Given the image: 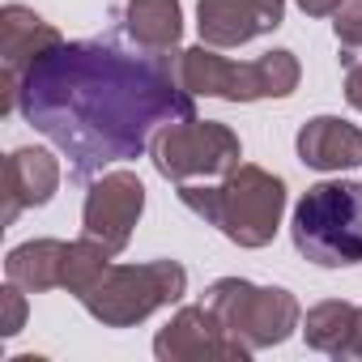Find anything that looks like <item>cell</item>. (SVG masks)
I'll use <instances>...</instances> for the list:
<instances>
[{
    "label": "cell",
    "mask_w": 362,
    "mask_h": 362,
    "mask_svg": "<svg viewBox=\"0 0 362 362\" xmlns=\"http://www.w3.org/2000/svg\"><path fill=\"white\" fill-rule=\"evenodd\" d=\"M337 362H362V307H358V324H354V337L345 341V349L337 354Z\"/></svg>",
    "instance_id": "obj_22"
},
{
    "label": "cell",
    "mask_w": 362,
    "mask_h": 362,
    "mask_svg": "<svg viewBox=\"0 0 362 362\" xmlns=\"http://www.w3.org/2000/svg\"><path fill=\"white\" fill-rule=\"evenodd\" d=\"M294 252L320 269L362 264V184L358 179H320L290 218Z\"/></svg>",
    "instance_id": "obj_4"
},
{
    "label": "cell",
    "mask_w": 362,
    "mask_h": 362,
    "mask_svg": "<svg viewBox=\"0 0 362 362\" xmlns=\"http://www.w3.org/2000/svg\"><path fill=\"white\" fill-rule=\"evenodd\" d=\"M60 158L39 145H22L5 158V226H13L26 209H43L60 192Z\"/></svg>",
    "instance_id": "obj_11"
},
{
    "label": "cell",
    "mask_w": 362,
    "mask_h": 362,
    "mask_svg": "<svg viewBox=\"0 0 362 362\" xmlns=\"http://www.w3.org/2000/svg\"><path fill=\"white\" fill-rule=\"evenodd\" d=\"M64 43V35L47 22V18H39L35 9H26V5H5L0 9V56H5V111H18L13 107V98H18V86H22V77L52 52V47H60Z\"/></svg>",
    "instance_id": "obj_10"
},
{
    "label": "cell",
    "mask_w": 362,
    "mask_h": 362,
    "mask_svg": "<svg viewBox=\"0 0 362 362\" xmlns=\"http://www.w3.org/2000/svg\"><path fill=\"white\" fill-rule=\"evenodd\" d=\"M354 324H358V307H354V303H345V298H324V303H315V307L303 315V341H307V349L337 358V354L345 349V341L354 337Z\"/></svg>",
    "instance_id": "obj_16"
},
{
    "label": "cell",
    "mask_w": 362,
    "mask_h": 362,
    "mask_svg": "<svg viewBox=\"0 0 362 362\" xmlns=\"http://www.w3.org/2000/svg\"><path fill=\"white\" fill-rule=\"evenodd\" d=\"M153 358L158 362H247L252 349L235 341L205 303H197V307H179L166 320V328H158Z\"/></svg>",
    "instance_id": "obj_9"
},
{
    "label": "cell",
    "mask_w": 362,
    "mask_h": 362,
    "mask_svg": "<svg viewBox=\"0 0 362 362\" xmlns=\"http://www.w3.org/2000/svg\"><path fill=\"white\" fill-rule=\"evenodd\" d=\"M179 201H184L201 222L218 226L235 247H269L273 235L281 230L286 214V179L256 166L239 162L226 179H209V184H179Z\"/></svg>",
    "instance_id": "obj_2"
},
{
    "label": "cell",
    "mask_w": 362,
    "mask_h": 362,
    "mask_svg": "<svg viewBox=\"0 0 362 362\" xmlns=\"http://www.w3.org/2000/svg\"><path fill=\"white\" fill-rule=\"evenodd\" d=\"M345 103L354 111H362V64H349L345 69Z\"/></svg>",
    "instance_id": "obj_21"
},
{
    "label": "cell",
    "mask_w": 362,
    "mask_h": 362,
    "mask_svg": "<svg viewBox=\"0 0 362 362\" xmlns=\"http://www.w3.org/2000/svg\"><path fill=\"white\" fill-rule=\"evenodd\" d=\"M332 35L341 64H362V0H341V9L332 13Z\"/></svg>",
    "instance_id": "obj_18"
},
{
    "label": "cell",
    "mask_w": 362,
    "mask_h": 362,
    "mask_svg": "<svg viewBox=\"0 0 362 362\" xmlns=\"http://www.w3.org/2000/svg\"><path fill=\"white\" fill-rule=\"evenodd\" d=\"M0 303H5V324H0V332H5V337H18V332L26 328V290L9 281L5 290H0Z\"/></svg>",
    "instance_id": "obj_19"
},
{
    "label": "cell",
    "mask_w": 362,
    "mask_h": 362,
    "mask_svg": "<svg viewBox=\"0 0 362 362\" xmlns=\"http://www.w3.org/2000/svg\"><path fill=\"white\" fill-rule=\"evenodd\" d=\"M119 26L145 52H175L184 39V5L179 0H128L119 9Z\"/></svg>",
    "instance_id": "obj_14"
},
{
    "label": "cell",
    "mask_w": 362,
    "mask_h": 362,
    "mask_svg": "<svg viewBox=\"0 0 362 362\" xmlns=\"http://www.w3.org/2000/svg\"><path fill=\"white\" fill-rule=\"evenodd\" d=\"M294 5L307 13V18H332L341 9V0H294Z\"/></svg>",
    "instance_id": "obj_23"
},
{
    "label": "cell",
    "mask_w": 362,
    "mask_h": 362,
    "mask_svg": "<svg viewBox=\"0 0 362 362\" xmlns=\"http://www.w3.org/2000/svg\"><path fill=\"white\" fill-rule=\"evenodd\" d=\"M294 153L311 170H349L362 166V128L341 115H315L298 128Z\"/></svg>",
    "instance_id": "obj_12"
},
{
    "label": "cell",
    "mask_w": 362,
    "mask_h": 362,
    "mask_svg": "<svg viewBox=\"0 0 362 362\" xmlns=\"http://www.w3.org/2000/svg\"><path fill=\"white\" fill-rule=\"evenodd\" d=\"M197 30H201V43L218 52H230V47H243L269 35L252 0H197Z\"/></svg>",
    "instance_id": "obj_13"
},
{
    "label": "cell",
    "mask_w": 362,
    "mask_h": 362,
    "mask_svg": "<svg viewBox=\"0 0 362 362\" xmlns=\"http://www.w3.org/2000/svg\"><path fill=\"white\" fill-rule=\"evenodd\" d=\"M175 77L197 98L222 103H260V98H290L303 81V64L290 47H273L256 60H226L218 47H175Z\"/></svg>",
    "instance_id": "obj_3"
},
{
    "label": "cell",
    "mask_w": 362,
    "mask_h": 362,
    "mask_svg": "<svg viewBox=\"0 0 362 362\" xmlns=\"http://www.w3.org/2000/svg\"><path fill=\"white\" fill-rule=\"evenodd\" d=\"M69 247L73 243H64V239H30V243H18L5 256V281L22 286L26 294H43V290L64 286Z\"/></svg>",
    "instance_id": "obj_15"
},
{
    "label": "cell",
    "mask_w": 362,
    "mask_h": 362,
    "mask_svg": "<svg viewBox=\"0 0 362 362\" xmlns=\"http://www.w3.org/2000/svg\"><path fill=\"white\" fill-rule=\"evenodd\" d=\"M13 107L69 158L77 179H90L107 162L141 158L158 128L197 115V94L179 86L175 52L77 39L22 77Z\"/></svg>",
    "instance_id": "obj_1"
},
{
    "label": "cell",
    "mask_w": 362,
    "mask_h": 362,
    "mask_svg": "<svg viewBox=\"0 0 362 362\" xmlns=\"http://www.w3.org/2000/svg\"><path fill=\"white\" fill-rule=\"evenodd\" d=\"M205 307L252 354L273 349L303 328V307L286 286H256L247 277H218L205 290Z\"/></svg>",
    "instance_id": "obj_6"
},
{
    "label": "cell",
    "mask_w": 362,
    "mask_h": 362,
    "mask_svg": "<svg viewBox=\"0 0 362 362\" xmlns=\"http://www.w3.org/2000/svg\"><path fill=\"white\" fill-rule=\"evenodd\" d=\"M188 294V269L179 260H145V264H107V273L77 298L103 328H136L158 307H170Z\"/></svg>",
    "instance_id": "obj_5"
},
{
    "label": "cell",
    "mask_w": 362,
    "mask_h": 362,
    "mask_svg": "<svg viewBox=\"0 0 362 362\" xmlns=\"http://www.w3.org/2000/svg\"><path fill=\"white\" fill-rule=\"evenodd\" d=\"M149 162L170 184H209V179H226L243 162V141L230 124L222 119H175L153 132L149 141Z\"/></svg>",
    "instance_id": "obj_7"
},
{
    "label": "cell",
    "mask_w": 362,
    "mask_h": 362,
    "mask_svg": "<svg viewBox=\"0 0 362 362\" xmlns=\"http://www.w3.org/2000/svg\"><path fill=\"white\" fill-rule=\"evenodd\" d=\"M111 260H115V256H111L98 239H90V235L73 239V247H69V264H64V286H60V290H69L73 298H81V294L107 273Z\"/></svg>",
    "instance_id": "obj_17"
},
{
    "label": "cell",
    "mask_w": 362,
    "mask_h": 362,
    "mask_svg": "<svg viewBox=\"0 0 362 362\" xmlns=\"http://www.w3.org/2000/svg\"><path fill=\"white\" fill-rule=\"evenodd\" d=\"M252 5H256V13L264 18L269 30H277V26L286 22V0H252Z\"/></svg>",
    "instance_id": "obj_20"
},
{
    "label": "cell",
    "mask_w": 362,
    "mask_h": 362,
    "mask_svg": "<svg viewBox=\"0 0 362 362\" xmlns=\"http://www.w3.org/2000/svg\"><path fill=\"white\" fill-rule=\"evenodd\" d=\"M145 214V184L136 170H107L86 188L81 205V235L98 239L111 256H119L132 243V230Z\"/></svg>",
    "instance_id": "obj_8"
}]
</instances>
